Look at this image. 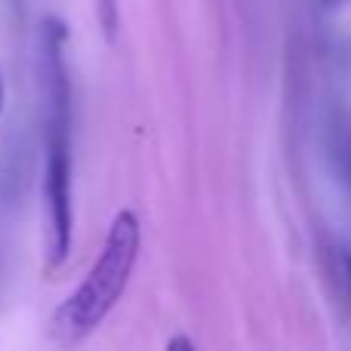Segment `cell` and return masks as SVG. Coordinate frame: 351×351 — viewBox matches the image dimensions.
Listing matches in <instances>:
<instances>
[{"mask_svg":"<svg viewBox=\"0 0 351 351\" xmlns=\"http://www.w3.org/2000/svg\"><path fill=\"white\" fill-rule=\"evenodd\" d=\"M65 28L59 22H47V250L49 268H59L71 253L74 210H71V84L65 68Z\"/></svg>","mask_w":351,"mask_h":351,"instance_id":"1","label":"cell"},{"mask_svg":"<svg viewBox=\"0 0 351 351\" xmlns=\"http://www.w3.org/2000/svg\"><path fill=\"white\" fill-rule=\"evenodd\" d=\"M139 243H142L139 216L133 210H121L114 216V222L108 225L99 259L90 268L86 280L53 311L49 333H53L56 342H65V346L80 342L105 321V315L114 308L117 299L123 296V290L130 284L136 256H139Z\"/></svg>","mask_w":351,"mask_h":351,"instance_id":"2","label":"cell"},{"mask_svg":"<svg viewBox=\"0 0 351 351\" xmlns=\"http://www.w3.org/2000/svg\"><path fill=\"white\" fill-rule=\"evenodd\" d=\"M346 274H348V293H351V259L346 262Z\"/></svg>","mask_w":351,"mask_h":351,"instance_id":"5","label":"cell"},{"mask_svg":"<svg viewBox=\"0 0 351 351\" xmlns=\"http://www.w3.org/2000/svg\"><path fill=\"white\" fill-rule=\"evenodd\" d=\"M321 3H324V6H327V10H339V6H342V3H346V0H321Z\"/></svg>","mask_w":351,"mask_h":351,"instance_id":"4","label":"cell"},{"mask_svg":"<svg viewBox=\"0 0 351 351\" xmlns=\"http://www.w3.org/2000/svg\"><path fill=\"white\" fill-rule=\"evenodd\" d=\"M3 105H6V84H3V74H0V117H3Z\"/></svg>","mask_w":351,"mask_h":351,"instance_id":"3","label":"cell"}]
</instances>
